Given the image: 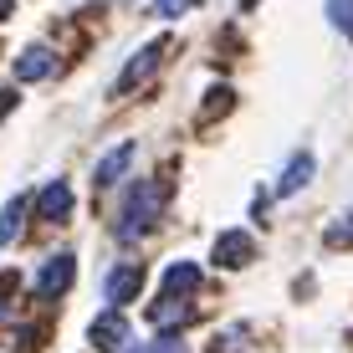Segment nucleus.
I'll return each mask as SVG.
<instances>
[{"label": "nucleus", "instance_id": "4", "mask_svg": "<svg viewBox=\"0 0 353 353\" xmlns=\"http://www.w3.org/2000/svg\"><path fill=\"white\" fill-rule=\"evenodd\" d=\"M72 276H77V256H67V251H62V256H52L41 272H36V292H41V297H62Z\"/></svg>", "mask_w": 353, "mask_h": 353}, {"label": "nucleus", "instance_id": "17", "mask_svg": "<svg viewBox=\"0 0 353 353\" xmlns=\"http://www.w3.org/2000/svg\"><path fill=\"white\" fill-rule=\"evenodd\" d=\"M327 241H333V246H353V210H348V221H338L327 230Z\"/></svg>", "mask_w": 353, "mask_h": 353}, {"label": "nucleus", "instance_id": "13", "mask_svg": "<svg viewBox=\"0 0 353 353\" xmlns=\"http://www.w3.org/2000/svg\"><path fill=\"white\" fill-rule=\"evenodd\" d=\"M21 215H26V200H6V210H0V246H10L16 241V230H21Z\"/></svg>", "mask_w": 353, "mask_h": 353}, {"label": "nucleus", "instance_id": "11", "mask_svg": "<svg viewBox=\"0 0 353 353\" xmlns=\"http://www.w3.org/2000/svg\"><path fill=\"white\" fill-rule=\"evenodd\" d=\"M312 169H318V164H312V154H297V159L287 164V174L276 179V194H282V200H287V194H297V190L312 179Z\"/></svg>", "mask_w": 353, "mask_h": 353}, {"label": "nucleus", "instance_id": "3", "mask_svg": "<svg viewBox=\"0 0 353 353\" xmlns=\"http://www.w3.org/2000/svg\"><path fill=\"white\" fill-rule=\"evenodd\" d=\"M57 67H62V57H57L52 46H26V52L16 57L21 82H46V77H57Z\"/></svg>", "mask_w": 353, "mask_h": 353}, {"label": "nucleus", "instance_id": "1", "mask_svg": "<svg viewBox=\"0 0 353 353\" xmlns=\"http://www.w3.org/2000/svg\"><path fill=\"white\" fill-rule=\"evenodd\" d=\"M154 185H133L128 190V200H123V210H118V221H113V230H118V241H139V236H149L154 230V221H159V200H154Z\"/></svg>", "mask_w": 353, "mask_h": 353}, {"label": "nucleus", "instance_id": "19", "mask_svg": "<svg viewBox=\"0 0 353 353\" xmlns=\"http://www.w3.org/2000/svg\"><path fill=\"white\" fill-rule=\"evenodd\" d=\"M6 108H10V92H0V113H6Z\"/></svg>", "mask_w": 353, "mask_h": 353}, {"label": "nucleus", "instance_id": "15", "mask_svg": "<svg viewBox=\"0 0 353 353\" xmlns=\"http://www.w3.org/2000/svg\"><path fill=\"white\" fill-rule=\"evenodd\" d=\"M128 353H185V343H179V338H154V343H139Z\"/></svg>", "mask_w": 353, "mask_h": 353}, {"label": "nucleus", "instance_id": "14", "mask_svg": "<svg viewBox=\"0 0 353 353\" xmlns=\"http://www.w3.org/2000/svg\"><path fill=\"white\" fill-rule=\"evenodd\" d=\"M327 21L353 41V0H327Z\"/></svg>", "mask_w": 353, "mask_h": 353}, {"label": "nucleus", "instance_id": "7", "mask_svg": "<svg viewBox=\"0 0 353 353\" xmlns=\"http://www.w3.org/2000/svg\"><path fill=\"white\" fill-rule=\"evenodd\" d=\"M149 323L169 338L174 327H185V323H190V297H164V292H159V302L149 307Z\"/></svg>", "mask_w": 353, "mask_h": 353}, {"label": "nucleus", "instance_id": "2", "mask_svg": "<svg viewBox=\"0 0 353 353\" xmlns=\"http://www.w3.org/2000/svg\"><path fill=\"white\" fill-rule=\"evenodd\" d=\"M88 338H92V348H103V353H128V318L123 312H103V318L88 327Z\"/></svg>", "mask_w": 353, "mask_h": 353}, {"label": "nucleus", "instance_id": "5", "mask_svg": "<svg viewBox=\"0 0 353 353\" xmlns=\"http://www.w3.org/2000/svg\"><path fill=\"white\" fill-rule=\"evenodd\" d=\"M159 57H164V46H159V41L143 46L139 57H128V67L118 72V88H113V92H133V88H143V82H149V72L159 67Z\"/></svg>", "mask_w": 353, "mask_h": 353}, {"label": "nucleus", "instance_id": "18", "mask_svg": "<svg viewBox=\"0 0 353 353\" xmlns=\"http://www.w3.org/2000/svg\"><path fill=\"white\" fill-rule=\"evenodd\" d=\"M10 10H16V0H0V21H10Z\"/></svg>", "mask_w": 353, "mask_h": 353}, {"label": "nucleus", "instance_id": "8", "mask_svg": "<svg viewBox=\"0 0 353 353\" xmlns=\"http://www.w3.org/2000/svg\"><path fill=\"white\" fill-rule=\"evenodd\" d=\"M251 256H256V246H251L246 230H225L221 246H215V261H221V266H246Z\"/></svg>", "mask_w": 353, "mask_h": 353}, {"label": "nucleus", "instance_id": "6", "mask_svg": "<svg viewBox=\"0 0 353 353\" xmlns=\"http://www.w3.org/2000/svg\"><path fill=\"white\" fill-rule=\"evenodd\" d=\"M139 287H143V272H139V261H123V266H113V272H108V282H103L108 302H118V307L139 297Z\"/></svg>", "mask_w": 353, "mask_h": 353}, {"label": "nucleus", "instance_id": "12", "mask_svg": "<svg viewBox=\"0 0 353 353\" xmlns=\"http://www.w3.org/2000/svg\"><path fill=\"white\" fill-rule=\"evenodd\" d=\"M128 159H133V143H118V149H108V154H103V164H97V185L108 190V185H113V179L128 169Z\"/></svg>", "mask_w": 353, "mask_h": 353}, {"label": "nucleus", "instance_id": "16", "mask_svg": "<svg viewBox=\"0 0 353 353\" xmlns=\"http://www.w3.org/2000/svg\"><path fill=\"white\" fill-rule=\"evenodd\" d=\"M194 6H200V0H154V16H185Z\"/></svg>", "mask_w": 353, "mask_h": 353}, {"label": "nucleus", "instance_id": "9", "mask_svg": "<svg viewBox=\"0 0 353 353\" xmlns=\"http://www.w3.org/2000/svg\"><path fill=\"white\" fill-rule=\"evenodd\" d=\"M194 287H200V266H194V261H174L164 272V282H159L164 297H190Z\"/></svg>", "mask_w": 353, "mask_h": 353}, {"label": "nucleus", "instance_id": "10", "mask_svg": "<svg viewBox=\"0 0 353 353\" xmlns=\"http://www.w3.org/2000/svg\"><path fill=\"white\" fill-rule=\"evenodd\" d=\"M72 210H77V200H72V190L62 185V179H52V185L41 190V215H46V221H67Z\"/></svg>", "mask_w": 353, "mask_h": 353}]
</instances>
